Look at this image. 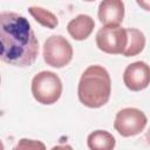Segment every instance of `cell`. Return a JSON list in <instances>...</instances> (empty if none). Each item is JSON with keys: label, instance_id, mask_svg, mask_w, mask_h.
<instances>
[{"label": "cell", "instance_id": "cell-1", "mask_svg": "<svg viewBox=\"0 0 150 150\" xmlns=\"http://www.w3.org/2000/svg\"><path fill=\"white\" fill-rule=\"evenodd\" d=\"M39 41L29 21L14 12H0V60L16 67L32 66Z\"/></svg>", "mask_w": 150, "mask_h": 150}, {"label": "cell", "instance_id": "cell-2", "mask_svg": "<svg viewBox=\"0 0 150 150\" xmlns=\"http://www.w3.org/2000/svg\"><path fill=\"white\" fill-rule=\"evenodd\" d=\"M111 94V80L108 70L100 66H89L81 75L77 96L82 104L88 108H100L104 105Z\"/></svg>", "mask_w": 150, "mask_h": 150}, {"label": "cell", "instance_id": "cell-3", "mask_svg": "<svg viewBox=\"0 0 150 150\" xmlns=\"http://www.w3.org/2000/svg\"><path fill=\"white\" fill-rule=\"evenodd\" d=\"M32 94L41 104H54L61 97L62 82L53 71H40L32 80Z\"/></svg>", "mask_w": 150, "mask_h": 150}, {"label": "cell", "instance_id": "cell-4", "mask_svg": "<svg viewBox=\"0 0 150 150\" xmlns=\"http://www.w3.org/2000/svg\"><path fill=\"white\" fill-rule=\"evenodd\" d=\"M73 59V47L62 35L49 36L43 45V60L54 68L67 66Z\"/></svg>", "mask_w": 150, "mask_h": 150}, {"label": "cell", "instance_id": "cell-5", "mask_svg": "<svg viewBox=\"0 0 150 150\" xmlns=\"http://www.w3.org/2000/svg\"><path fill=\"white\" fill-rule=\"evenodd\" d=\"M148 118L145 114L137 108H124L116 114L114 128L123 137H130L141 134L146 127Z\"/></svg>", "mask_w": 150, "mask_h": 150}, {"label": "cell", "instance_id": "cell-6", "mask_svg": "<svg viewBox=\"0 0 150 150\" xmlns=\"http://www.w3.org/2000/svg\"><path fill=\"white\" fill-rule=\"evenodd\" d=\"M127 43V29L123 27H102L96 33V45L107 54H123Z\"/></svg>", "mask_w": 150, "mask_h": 150}, {"label": "cell", "instance_id": "cell-7", "mask_svg": "<svg viewBox=\"0 0 150 150\" xmlns=\"http://www.w3.org/2000/svg\"><path fill=\"white\" fill-rule=\"evenodd\" d=\"M150 69L148 63L137 61L127 66L123 73V82L125 87L132 91H141L149 86Z\"/></svg>", "mask_w": 150, "mask_h": 150}, {"label": "cell", "instance_id": "cell-8", "mask_svg": "<svg viewBox=\"0 0 150 150\" xmlns=\"http://www.w3.org/2000/svg\"><path fill=\"white\" fill-rule=\"evenodd\" d=\"M97 15L104 27L120 26L124 18V4L121 0H104L98 6Z\"/></svg>", "mask_w": 150, "mask_h": 150}, {"label": "cell", "instance_id": "cell-9", "mask_svg": "<svg viewBox=\"0 0 150 150\" xmlns=\"http://www.w3.org/2000/svg\"><path fill=\"white\" fill-rule=\"evenodd\" d=\"M94 27H95V22L90 15L80 14L68 22L67 30L74 40L82 41L86 40L91 34Z\"/></svg>", "mask_w": 150, "mask_h": 150}, {"label": "cell", "instance_id": "cell-10", "mask_svg": "<svg viewBox=\"0 0 150 150\" xmlns=\"http://www.w3.org/2000/svg\"><path fill=\"white\" fill-rule=\"evenodd\" d=\"M87 145L90 150H114L116 145L115 137L105 130H95L89 134Z\"/></svg>", "mask_w": 150, "mask_h": 150}, {"label": "cell", "instance_id": "cell-11", "mask_svg": "<svg viewBox=\"0 0 150 150\" xmlns=\"http://www.w3.org/2000/svg\"><path fill=\"white\" fill-rule=\"evenodd\" d=\"M128 35V43L122 55L129 57L139 54L145 46V36L137 28H125Z\"/></svg>", "mask_w": 150, "mask_h": 150}, {"label": "cell", "instance_id": "cell-12", "mask_svg": "<svg viewBox=\"0 0 150 150\" xmlns=\"http://www.w3.org/2000/svg\"><path fill=\"white\" fill-rule=\"evenodd\" d=\"M28 12L29 14L43 27H47L49 29H54L59 21H57V18L55 14H53L52 12H49L48 9H45L42 7H39V6H30L28 8Z\"/></svg>", "mask_w": 150, "mask_h": 150}, {"label": "cell", "instance_id": "cell-13", "mask_svg": "<svg viewBox=\"0 0 150 150\" xmlns=\"http://www.w3.org/2000/svg\"><path fill=\"white\" fill-rule=\"evenodd\" d=\"M13 150H46V145L41 141L21 138Z\"/></svg>", "mask_w": 150, "mask_h": 150}, {"label": "cell", "instance_id": "cell-14", "mask_svg": "<svg viewBox=\"0 0 150 150\" xmlns=\"http://www.w3.org/2000/svg\"><path fill=\"white\" fill-rule=\"evenodd\" d=\"M52 150H73V148L70 145L66 144V145H55L52 148Z\"/></svg>", "mask_w": 150, "mask_h": 150}, {"label": "cell", "instance_id": "cell-15", "mask_svg": "<svg viewBox=\"0 0 150 150\" xmlns=\"http://www.w3.org/2000/svg\"><path fill=\"white\" fill-rule=\"evenodd\" d=\"M0 150H5V149H4V144H2L1 141H0Z\"/></svg>", "mask_w": 150, "mask_h": 150}, {"label": "cell", "instance_id": "cell-16", "mask_svg": "<svg viewBox=\"0 0 150 150\" xmlns=\"http://www.w3.org/2000/svg\"><path fill=\"white\" fill-rule=\"evenodd\" d=\"M0 82H1V77H0Z\"/></svg>", "mask_w": 150, "mask_h": 150}]
</instances>
